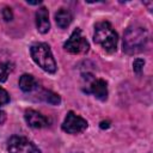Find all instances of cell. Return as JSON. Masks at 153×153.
<instances>
[{"mask_svg":"<svg viewBox=\"0 0 153 153\" xmlns=\"http://www.w3.org/2000/svg\"><path fill=\"white\" fill-rule=\"evenodd\" d=\"M148 42V33L145 27L133 26L124 32L123 37V51L127 54H137L143 51Z\"/></svg>","mask_w":153,"mask_h":153,"instance_id":"cell-1","label":"cell"},{"mask_svg":"<svg viewBox=\"0 0 153 153\" xmlns=\"http://www.w3.org/2000/svg\"><path fill=\"white\" fill-rule=\"evenodd\" d=\"M93 39L97 44H99L108 53L116 51L118 36L108 22H100L94 26V36Z\"/></svg>","mask_w":153,"mask_h":153,"instance_id":"cell-2","label":"cell"},{"mask_svg":"<svg viewBox=\"0 0 153 153\" xmlns=\"http://www.w3.org/2000/svg\"><path fill=\"white\" fill-rule=\"evenodd\" d=\"M30 54L32 60L45 72L55 73L56 72V62L51 54L50 47L47 43H36L30 48Z\"/></svg>","mask_w":153,"mask_h":153,"instance_id":"cell-3","label":"cell"},{"mask_svg":"<svg viewBox=\"0 0 153 153\" xmlns=\"http://www.w3.org/2000/svg\"><path fill=\"white\" fill-rule=\"evenodd\" d=\"M63 48L72 54H85L88 51L90 44H88L87 39L82 36L81 30L79 27H76L72 32V35L67 39V42L63 44Z\"/></svg>","mask_w":153,"mask_h":153,"instance_id":"cell-4","label":"cell"},{"mask_svg":"<svg viewBox=\"0 0 153 153\" xmlns=\"http://www.w3.org/2000/svg\"><path fill=\"white\" fill-rule=\"evenodd\" d=\"M8 153H41V151L26 137L12 136L7 143Z\"/></svg>","mask_w":153,"mask_h":153,"instance_id":"cell-5","label":"cell"},{"mask_svg":"<svg viewBox=\"0 0 153 153\" xmlns=\"http://www.w3.org/2000/svg\"><path fill=\"white\" fill-rule=\"evenodd\" d=\"M87 128V122L82 117L75 115L73 111H69L62 123V130L69 134H78L84 131Z\"/></svg>","mask_w":153,"mask_h":153,"instance_id":"cell-6","label":"cell"},{"mask_svg":"<svg viewBox=\"0 0 153 153\" xmlns=\"http://www.w3.org/2000/svg\"><path fill=\"white\" fill-rule=\"evenodd\" d=\"M88 80H90L87 82L88 88L86 91L93 93L96 98H98L100 100H105L108 98V86H106V82L103 79H94L92 75L88 76Z\"/></svg>","mask_w":153,"mask_h":153,"instance_id":"cell-7","label":"cell"},{"mask_svg":"<svg viewBox=\"0 0 153 153\" xmlns=\"http://www.w3.org/2000/svg\"><path fill=\"white\" fill-rule=\"evenodd\" d=\"M25 121L32 128H44L48 127L50 123V120L48 117L32 109L25 111Z\"/></svg>","mask_w":153,"mask_h":153,"instance_id":"cell-8","label":"cell"},{"mask_svg":"<svg viewBox=\"0 0 153 153\" xmlns=\"http://www.w3.org/2000/svg\"><path fill=\"white\" fill-rule=\"evenodd\" d=\"M36 25H37V30L41 33H45L49 31V29H50L49 14H48V10L45 7H41L36 12Z\"/></svg>","mask_w":153,"mask_h":153,"instance_id":"cell-9","label":"cell"},{"mask_svg":"<svg viewBox=\"0 0 153 153\" xmlns=\"http://www.w3.org/2000/svg\"><path fill=\"white\" fill-rule=\"evenodd\" d=\"M72 19H73V16L72 13L66 10V8H60L56 14H55V20H56V24L61 27V29H65L71 23H72Z\"/></svg>","mask_w":153,"mask_h":153,"instance_id":"cell-10","label":"cell"},{"mask_svg":"<svg viewBox=\"0 0 153 153\" xmlns=\"http://www.w3.org/2000/svg\"><path fill=\"white\" fill-rule=\"evenodd\" d=\"M37 81L36 79L30 74H23L19 79V87L24 92H31L37 88Z\"/></svg>","mask_w":153,"mask_h":153,"instance_id":"cell-11","label":"cell"},{"mask_svg":"<svg viewBox=\"0 0 153 153\" xmlns=\"http://www.w3.org/2000/svg\"><path fill=\"white\" fill-rule=\"evenodd\" d=\"M41 99H43L44 102H47V103H49V104H53V105H59L60 103H61V98H60V96L57 94V93H54V92H51V91H43L42 93H41Z\"/></svg>","mask_w":153,"mask_h":153,"instance_id":"cell-12","label":"cell"},{"mask_svg":"<svg viewBox=\"0 0 153 153\" xmlns=\"http://www.w3.org/2000/svg\"><path fill=\"white\" fill-rule=\"evenodd\" d=\"M12 65L6 62V63H0V81L5 82L7 80V76L10 74V72L12 71Z\"/></svg>","mask_w":153,"mask_h":153,"instance_id":"cell-13","label":"cell"},{"mask_svg":"<svg viewBox=\"0 0 153 153\" xmlns=\"http://www.w3.org/2000/svg\"><path fill=\"white\" fill-rule=\"evenodd\" d=\"M143 66H145V61L142 59H136L134 61V63H133V69H134L135 73L140 74L142 72V69H143Z\"/></svg>","mask_w":153,"mask_h":153,"instance_id":"cell-14","label":"cell"},{"mask_svg":"<svg viewBox=\"0 0 153 153\" xmlns=\"http://www.w3.org/2000/svg\"><path fill=\"white\" fill-rule=\"evenodd\" d=\"M8 102H10V96H8L7 91L0 86V105L6 104V103H8Z\"/></svg>","mask_w":153,"mask_h":153,"instance_id":"cell-15","label":"cell"},{"mask_svg":"<svg viewBox=\"0 0 153 153\" xmlns=\"http://www.w3.org/2000/svg\"><path fill=\"white\" fill-rule=\"evenodd\" d=\"M2 17H4V19H5L6 22H10V20H12V18H13V14H12V10H11L10 7H5V8L2 10Z\"/></svg>","mask_w":153,"mask_h":153,"instance_id":"cell-16","label":"cell"},{"mask_svg":"<svg viewBox=\"0 0 153 153\" xmlns=\"http://www.w3.org/2000/svg\"><path fill=\"white\" fill-rule=\"evenodd\" d=\"M100 128H103V129H104V128H109V122H108V121H106V122H104V121L100 122Z\"/></svg>","mask_w":153,"mask_h":153,"instance_id":"cell-17","label":"cell"},{"mask_svg":"<svg viewBox=\"0 0 153 153\" xmlns=\"http://www.w3.org/2000/svg\"><path fill=\"white\" fill-rule=\"evenodd\" d=\"M5 121V112L0 110V123H2Z\"/></svg>","mask_w":153,"mask_h":153,"instance_id":"cell-18","label":"cell"},{"mask_svg":"<svg viewBox=\"0 0 153 153\" xmlns=\"http://www.w3.org/2000/svg\"><path fill=\"white\" fill-rule=\"evenodd\" d=\"M27 4H30V5H38V4H41V1H27Z\"/></svg>","mask_w":153,"mask_h":153,"instance_id":"cell-19","label":"cell"}]
</instances>
